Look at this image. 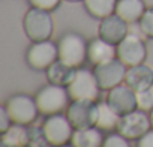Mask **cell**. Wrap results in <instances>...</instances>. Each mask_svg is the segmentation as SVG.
<instances>
[{"label": "cell", "mask_w": 153, "mask_h": 147, "mask_svg": "<svg viewBox=\"0 0 153 147\" xmlns=\"http://www.w3.org/2000/svg\"><path fill=\"white\" fill-rule=\"evenodd\" d=\"M69 99L71 98L68 95L66 87L56 86L51 83L47 84L45 87H42L35 96L39 114H42L45 117L63 113L69 107Z\"/></svg>", "instance_id": "1"}, {"label": "cell", "mask_w": 153, "mask_h": 147, "mask_svg": "<svg viewBox=\"0 0 153 147\" xmlns=\"http://www.w3.org/2000/svg\"><path fill=\"white\" fill-rule=\"evenodd\" d=\"M23 26L27 38L32 42L48 41L54 32V21L50 11H44L33 6L26 12Z\"/></svg>", "instance_id": "2"}, {"label": "cell", "mask_w": 153, "mask_h": 147, "mask_svg": "<svg viewBox=\"0 0 153 147\" xmlns=\"http://www.w3.org/2000/svg\"><path fill=\"white\" fill-rule=\"evenodd\" d=\"M57 47H59V60L65 62L69 66L80 68L87 59L89 44L78 33L74 32L65 33L59 39Z\"/></svg>", "instance_id": "3"}, {"label": "cell", "mask_w": 153, "mask_h": 147, "mask_svg": "<svg viewBox=\"0 0 153 147\" xmlns=\"http://www.w3.org/2000/svg\"><path fill=\"white\" fill-rule=\"evenodd\" d=\"M66 90H68L71 101H76V99L96 101L99 98L101 87L98 84L95 72H92L89 69L78 68L76 69V74H75V78L66 87Z\"/></svg>", "instance_id": "4"}, {"label": "cell", "mask_w": 153, "mask_h": 147, "mask_svg": "<svg viewBox=\"0 0 153 147\" xmlns=\"http://www.w3.org/2000/svg\"><path fill=\"white\" fill-rule=\"evenodd\" d=\"M42 129L51 147H60L71 143L75 131L68 116H63L62 113L48 116L42 123Z\"/></svg>", "instance_id": "5"}, {"label": "cell", "mask_w": 153, "mask_h": 147, "mask_svg": "<svg viewBox=\"0 0 153 147\" xmlns=\"http://www.w3.org/2000/svg\"><path fill=\"white\" fill-rule=\"evenodd\" d=\"M99 113V105L96 101L90 99H76L66 108V116L75 129H84L96 126Z\"/></svg>", "instance_id": "6"}, {"label": "cell", "mask_w": 153, "mask_h": 147, "mask_svg": "<svg viewBox=\"0 0 153 147\" xmlns=\"http://www.w3.org/2000/svg\"><path fill=\"white\" fill-rule=\"evenodd\" d=\"M5 107L9 113L12 123H18V125H30L36 120L39 114L35 98L23 93L11 96L6 101Z\"/></svg>", "instance_id": "7"}, {"label": "cell", "mask_w": 153, "mask_h": 147, "mask_svg": "<svg viewBox=\"0 0 153 147\" xmlns=\"http://www.w3.org/2000/svg\"><path fill=\"white\" fill-rule=\"evenodd\" d=\"M27 65L36 71H47L56 60H59V47L53 41L33 42L26 53Z\"/></svg>", "instance_id": "8"}, {"label": "cell", "mask_w": 153, "mask_h": 147, "mask_svg": "<svg viewBox=\"0 0 153 147\" xmlns=\"http://www.w3.org/2000/svg\"><path fill=\"white\" fill-rule=\"evenodd\" d=\"M128 66L120 59H111L95 66V75L101 90H111L113 87L125 83Z\"/></svg>", "instance_id": "9"}, {"label": "cell", "mask_w": 153, "mask_h": 147, "mask_svg": "<svg viewBox=\"0 0 153 147\" xmlns=\"http://www.w3.org/2000/svg\"><path fill=\"white\" fill-rule=\"evenodd\" d=\"M150 129H152L150 116H147L146 111L138 108L135 111L122 116L117 126V132L128 140H140Z\"/></svg>", "instance_id": "10"}, {"label": "cell", "mask_w": 153, "mask_h": 147, "mask_svg": "<svg viewBox=\"0 0 153 147\" xmlns=\"http://www.w3.org/2000/svg\"><path fill=\"white\" fill-rule=\"evenodd\" d=\"M147 56V48L141 36L129 33L117 45V59H120L128 68L144 63Z\"/></svg>", "instance_id": "11"}, {"label": "cell", "mask_w": 153, "mask_h": 147, "mask_svg": "<svg viewBox=\"0 0 153 147\" xmlns=\"http://www.w3.org/2000/svg\"><path fill=\"white\" fill-rule=\"evenodd\" d=\"M107 102L120 116H125V114L135 111L138 108L137 92L132 90L126 84H119V86L113 87L111 90H108Z\"/></svg>", "instance_id": "12"}, {"label": "cell", "mask_w": 153, "mask_h": 147, "mask_svg": "<svg viewBox=\"0 0 153 147\" xmlns=\"http://www.w3.org/2000/svg\"><path fill=\"white\" fill-rule=\"evenodd\" d=\"M129 35V23L120 18L117 14H111L101 20L99 24V36L110 44L119 45Z\"/></svg>", "instance_id": "13"}, {"label": "cell", "mask_w": 153, "mask_h": 147, "mask_svg": "<svg viewBox=\"0 0 153 147\" xmlns=\"http://www.w3.org/2000/svg\"><path fill=\"white\" fill-rule=\"evenodd\" d=\"M125 84L129 86L135 92H141V90L152 87L153 86V69L144 63L128 68Z\"/></svg>", "instance_id": "14"}, {"label": "cell", "mask_w": 153, "mask_h": 147, "mask_svg": "<svg viewBox=\"0 0 153 147\" xmlns=\"http://www.w3.org/2000/svg\"><path fill=\"white\" fill-rule=\"evenodd\" d=\"M117 57V45L110 44L108 41L102 39L101 36L89 42L87 48V60L92 65H101L111 59Z\"/></svg>", "instance_id": "15"}, {"label": "cell", "mask_w": 153, "mask_h": 147, "mask_svg": "<svg viewBox=\"0 0 153 147\" xmlns=\"http://www.w3.org/2000/svg\"><path fill=\"white\" fill-rule=\"evenodd\" d=\"M78 68H74L66 65L62 60H56L48 69H47V78L51 84L56 86H62V87H68L72 80L75 78V74Z\"/></svg>", "instance_id": "16"}, {"label": "cell", "mask_w": 153, "mask_h": 147, "mask_svg": "<svg viewBox=\"0 0 153 147\" xmlns=\"http://www.w3.org/2000/svg\"><path fill=\"white\" fill-rule=\"evenodd\" d=\"M146 9L147 8L144 5V0H117L114 14H117L126 23L134 24L141 20Z\"/></svg>", "instance_id": "17"}, {"label": "cell", "mask_w": 153, "mask_h": 147, "mask_svg": "<svg viewBox=\"0 0 153 147\" xmlns=\"http://www.w3.org/2000/svg\"><path fill=\"white\" fill-rule=\"evenodd\" d=\"M104 137L101 129L96 126L92 128H84V129H75L71 144L74 147H102L104 144Z\"/></svg>", "instance_id": "18"}, {"label": "cell", "mask_w": 153, "mask_h": 147, "mask_svg": "<svg viewBox=\"0 0 153 147\" xmlns=\"http://www.w3.org/2000/svg\"><path fill=\"white\" fill-rule=\"evenodd\" d=\"M29 140V128L26 125L12 123L5 132L0 135L3 147H26Z\"/></svg>", "instance_id": "19"}, {"label": "cell", "mask_w": 153, "mask_h": 147, "mask_svg": "<svg viewBox=\"0 0 153 147\" xmlns=\"http://www.w3.org/2000/svg\"><path fill=\"white\" fill-rule=\"evenodd\" d=\"M99 113H98V120H96V128L101 131H114L119 126L120 122V114H117L110 105L108 102H99Z\"/></svg>", "instance_id": "20"}, {"label": "cell", "mask_w": 153, "mask_h": 147, "mask_svg": "<svg viewBox=\"0 0 153 147\" xmlns=\"http://www.w3.org/2000/svg\"><path fill=\"white\" fill-rule=\"evenodd\" d=\"M117 0H84L87 12L95 18H105L116 12Z\"/></svg>", "instance_id": "21"}, {"label": "cell", "mask_w": 153, "mask_h": 147, "mask_svg": "<svg viewBox=\"0 0 153 147\" xmlns=\"http://www.w3.org/2000/svg\"><path fill=\"white\" fill-rule=\"evenodd\" d=\"M26 147H50V143L42 128H38V126L29 128V140H27Z\"/></svg>", "instance_id": "22"}, {"label": "cell", "mask_w": 153, "mask_h": 147, "mask_svg": "<svg viewBox=\"0 0 153 147\" xmlns=\"http://www.w3.org/2000/svg\"><path fill=\"white\" fill-rule=\"evenodd\" d=\"M137 102H138V110L150 113L153 110V86L146 90L137 92Z\"/></svg>", "instance_id": "23"}, {"label": "cell", "mask_w": 153, "mask_h": 147, "mask_svg": "<svg viewBox=\"0 0 153 147\" xmlns=\"http://www.w3.org/2000/svg\"><path fill=\"white\" fill-rule=\"evenodd\" d=\"M138 23H140V27H141L143 33L146 35V38L153 39V6L146 9V12L143 14V17Z\"/></svg>", "instance_id": "24"}, {"label": "cell", "mask_w": 153, "mask_h": 147, "mask_svg": "<svg viewBox=\"0 0 153 147\" xmlns=\"http://www.w3.org/2000/svg\"><path fill=\"white\" fill-rule=\"evenodd\" d=\"M102 147H131L129 140L125 138L123 135L117 134H110L108 137H105Z\"/></svg>", "instance_id": "25"}, {"label": "cell", "mask_w": 153, "mask_h": 147, "mask_svg": "<svg viewBox=\"0 0 153 147\" xmlns=\"http://www.w3.org/2000/svg\"><path fill=\"white\" fill-rule=\"evenodd\" d=\"M30 5L33 8H39V9H44V11H54L62 0H29Z\"/></svg>", "instance_id": "26"}, {"label": "cell", "mask_w": 153, "mask_h": 147, "mask_svg": "<svg viewBox=\"0 0 153 147\" xmlns=\"http://www.w3.org/2000/svg\"><path fill=\"white\" fill-rule=\"evenodd\" d=\"M11 125H12V120L9 117V113H8L6 107L3 105L2 108H0V132H5Z\"/></svg>", "instance_id": "27"}, {"label": "cell", "mask_w": 153, "mask_h": 147, "mask_svg": "<svg viewBox=\"0 0 153 147\" xmlns=\"http://www.w3.org/2000/svg\"><path fill=\"white\" fill-rule=\"evenodd\" d=\"M137 147H153V129H150L149 132H146L138 140Z\"/></svg>", "instance_id": "28"}, {"label": "cell", "mask_w": 153, "mask_h": 147, "mask_svg": "<svg viewBox=\"0 0 153 147\" xmlns=\"http://www.w3.org/2000/svg\"><path fill=\"white\" fill-rule=\"evenodd\" d=\"M149 116H150V123H152V129H153V110L150 111V114H149Z\"/></svg>", "instance_id": "29"}, {"label": "cell", "mask_w": 153, "mask_h": 147, "mask_svg": "<svg viewBox=\"0 0 153 147\" xmlns=\"http://www.w3.org/2000/svg\"><path fill=\"white\" fill-rule=\"evenodd\" d=\"M68 2H81V0H68Z\"/></svg>", "instance_id": "30"}, {"label": "cell", "mask_w": 153, "mask_h": 147, "mask_svg": "<svg viewBox=\"0 0 153 147\" xmlns=\"http://www.w3.org/2000/svg\"><path fill=\"white\" fill-rule=\"evenodd\" d=\"M60 147H74V146H72V144H71V146H68V144H66V146H60Z\"/></svg>", "instance_id": "31"}]
</instances>
